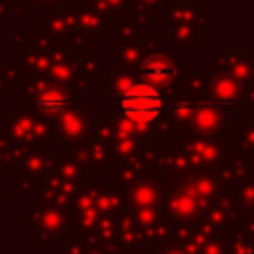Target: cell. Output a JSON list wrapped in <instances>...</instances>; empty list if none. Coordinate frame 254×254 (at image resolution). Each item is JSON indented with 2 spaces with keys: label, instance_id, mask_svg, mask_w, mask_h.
Returning <instances> with one entry per match:
<instances>
[{
  "label": "cell",
  "instance_id": "7a4b0ae2",
  "mask_svg": "<svg viewBox=\"0 0 254 254\" xmlns=\"http://www.w3.org/2000/svg\"><path fill=\"white\" fill-rule=\"evenodd\" d=\"M174 76H176L174 63L167 61L165 56H154L143 65V78H145V83L152 85V87L170 83Z\"/></svg>",
  "mask_w": 254,
  "mask_h": 254
},
{
  "label": "cell",
  "instance_id": "6da1fadb",
  "mask_svg": "<svg viewBox=\"0 0 254 254\" xmlns=\"http://www.w3.org/2000/svg\"><path fill=\"white\" fill-rule=\"evenodd\" d=\"M121 112L131 123H152L163 112V94L147 83L131 85L121 98Z\"/></svg>",
  "mask_w": 254,
  "mask_h": 254
},
{
  "label": "cell",
  "instance_id": "3957f363",
  "mask_svg": "<svg viewBox=\"0 0 254 254\" xmlns=\"http://www.w3.org/2000/svg\"><path fill=\"white\" fill-rule=\"evenodd\" d=\"M67 105H69V101H67L65 92H61V89H45V92H40V96H38V107L43 112L56 114V112L67 110Z\"/></svg>",
  "mask_w": 254,
  "mask_h": 254
}]
</instances>
